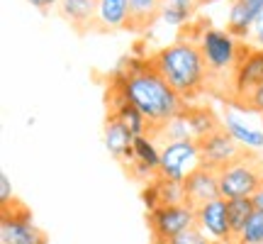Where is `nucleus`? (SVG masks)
<instances>
[{
    "instance_id": "24",
    "label": "nucleus",
    "mask_w": 263,
    "mask_h": 244,
    "mask_svg": "<svg viewBox=\"0 0 263 244\" xmlns=\"http://www.w3.org/2000/svg\"><path fill=\"white\" fill-rule=\"evenodd\" d=\"M234 244H263V210L256 207L251 220L244 225V230L236 235Z\"/></svg>"
},
{
    "instance_id": "17",
    "label": "nucleus",
    "mask_w": 263,
    "mask_h": 244,
    "mask_svg": "<svg viewBox=\"0 0 263 244\" xmlns=\"http://www.w3.org/2000/svg\"><path fill=\"white\" fill-rule=\"evenodd\" d=\"M185 120H188V127L193 132V140L200 142L205 140L207 134H212V132L222 130V117L212 110V108H207V105H195V103H188L185 105Z\"/></svg>"
},
{
    "instance_id": "13",
    "label": "nucleus",
    "mask_w": 263,
    "mask_h": 244,
    "mask_svg": "<svg viewBox=\"0 0 263 244\" xmlns=\"http://www.w3.org/2000/svg\"><path fill=\"white\" fill-rule=\"evenodd\" d=\"M103 140H105L107 151L112 154V159H117L120 164H124V169H127L129 164H134V149H132L134 134H132V130L124 125V122H120L117 117H110V115H107Z\"/></svg>"
},
{
    "instance_id": "1",
    "label": "nucleus",
    "mask_w": 263,
    "mask_h": 244,
    "mask_svg": "<svg viewBox=\"0 0 263 244\" xmlns=\"http://www.w3.org/2000/svg\"><path fill=\"white\" fill-rule=\"evenodd\" d=\"M107 91L120 93L149 120L151 134L185 110V100L154 68L151 57L127 54L110 78Z\"/></svg>"
},
{
    "instance_id": "10",
    "label": "nucleus",
    "mask_w": 263,
    "mask_h": 244,
    "mask_svg": "<svg viewBox=\"0 0 263 244\" xmlns=\"http://www.w3.org/2000/svg\"><path fill=\"white\" fill-rule=\"evenodd\" d=\"M258 83H263V49H251L249 44H241V59L236 64L234 85H232V103Z\"/></svg>"
},
{
    "instance_id": "11",
    "label": "nucleus",
    "mask_w": 263,
    "mask_h": 244,
    "mask_svg": "<svg viewBox=\"0 0 263 244\" xmlns=\"http://www.w3.org/2000/svg\"><path fill=\"white\" fill-rule=\"evenodd\" d=\"M183 190H185V203L190 207H195V210L200 205L210 203V200L222 198V190H219V171L200 166V169H195L188 179L183 181Z\"/></svg>"
},
{
    "instance_id": "29",
    "label": "nucleus",
    "mask_w": 263,
    "mask_h": 244,
    "mask_svg": "<svg viewBox=\"0 0 263 244\" xmlns=\"http://www.w3.org/2000/svg\"><path fill=\"white\" fill-rule=\"evenodd\" d=\"M251 34H254V42L258 44V49H263V15L258 18V22L254 25V32H251Z\"/></svg>"
},
{
    "instance_id": "31",
    "label": "nucleus",
    "mask_w": 263,
    "mask_h": 244,
    "mask_svg": "<svg viewBox=\"0 0 263 244\" xmlns=\"http://www.w3.org/2000/svg\"><path fill=\"white\" fill-rule=\"evenodd\" d=\"M163 3H183V5H195L193 0H163ZM195 8H197V5H195Z\"/></svg>"
},
{
    "instance_id": "19",
    "label": "nucleus",
    "mask_w": 263,
    "mask_h": 244,
    "mask_svg": "<svg viewBox=\"0 0 263 244\" xmlns=\"http://www.w3.org/2000/svg\"><path fill=\"white\" fill-rule=\"evenodd\" d=\"M163 0H129V25L127 29L134 34H144L161 18Z\"/></svg>"
},
{
    "instance_id": "20",
    "label": "nucleus",
    "mask_w": 263,
    "mask_h": 244,
    "mask_svg": "<svg viewBox=\"0 0 263 244\" xmlns=\"http://www.w3.org/2000/svg\"><path fill=\"white\" fill-rule=\"evenodd\" d=\"M132 149H134V161H141V164L151 166L154 171H159V166H161V144L154 140L151 134L134 137Z\"/></svg>"
},
{
    "instance_id": "4",
    "label": "nucleus",
    "mask_w": 263,
    "mask_h": 244,
    "mask_svg": "<svg viewBox=\"0 0 263 244\" xmlns=\"http://www.w3.org/2000/svg\"><path fill=\"white\" fill-rule=\"evenodd\" d=\"M263 186V159L246 151L244 156L219 171V190L224 200L254 198Z\"/></svg>"
},
{
    "instance_id": "21",
    "label": "nucleus",
    "mask_w": 263,
    "mask_h": 244,
    "mask_svg": "<svg viewBox=\"0 0 263 244\" xmlns=\"http://www.w3.org/2000/svg\"><path fill=\"white\" fill-rule=\"evenodd\" d=\"M227 213H229V225L234 237L244 230V225L251 220V215L256 213L254 198H234V200H227Z\"/></svg>"
},
{
    "instance_id": "26",
    "label": "nucleus",
    "mask_w": 263,
    "mask_h": 244,
    "mask_svg": "<svg viewBox=\"0 0 263 244\" xmlns=\"http://www.w3.org/2000/svg\"><path fill=\"white\" fill-rule=\"evenodd\" d=\"M163 244H215V242L207 235H202L197 227H190V230L180 232V235H176L173 239H168V242H163Z\"/></svg>"
},
{
    "instance_id": "3",
    "label": "nucleus",
    "mask_w": 263,
    "mask_h": 244,
    "mask_svg": "<svg viewBox=\"0 0 263 244\" xmlns=\"http://www.w3.org/2000/svg\"><path fill=\"white\" fill-rule=\"evenodd\" d=\"M197 42L200 47V54L205 59L207 74H210V81L212 78H222V76H232L234 78L236 64L241 59V42L229 34L227 29H217L210 27L205 22H200V32L197 37H190Z\"/></svg>"
},
{
    "instance_id": "5",
    "label": "nucleus",
    "mask_w": 263,
    "mask_h": 244,
    "mask_svg": "<svg viewBox=\"0 0 263 244\" xmlns=\"http://www.w3.org/2000/svg\"><path fill=\"white\" fill-rule=\"evenodd\" d=\"M0 244H49L47 232L34 225L32 210L17 198L0 207Z\"/></svg>"
},
{
    "instance_id": "23",
    "label": "nucleus",
    "mask_w": 263,
    "mask_h": 244,
    "mask_svg": "<svg viewBox=\"0 0 263 244\" xmlns=\"http://www.w3.org/2000/svg\"><path fill=\"white\" fill-rule=\"evenodd\" d=\"M195 5H183V3H163V10H161V20L171 25V27H183L188 25L193 15H195Z\"/></svg>"
},
{
    "instance_id": "32",
    "label": "nucleus",
    "mask_w": 263,
    "mask_h": 244,
    "mask_svg": "<svg viewBox=\"0 0 263 244\" xmlns=\"http://www.w3.org/2000/svg\"><path fill=\"white\" fill-rule=\"evenodd\" d=\"M193 3H195L197 8H200V5H207V3H215V0H193Z\"/></svg>"
},
{
    "instance_id": "14",
    "label": "nucleus",
    "mask_w": 263,
    "mask_h": 244,
    "mask_svg": "<svg viewBox=\"0 0 263 244\" xmlns=\"http://www.w3.org/2000/svg\"><path fill=\"white\" fill-rule=\"evenodd\" d=\"M141 200L146 205V213H151V210L163 207V205H180V203H185V190H183V183H176V181H171V179L156 176L154 181H149L144 186Z\"/></svg>"
},
{
    "instance_id": "12",
    "label": "nucleus",
    "mask_w": 263,
    "mask_h": 244,
    "mask_svg": "<svg viewBox=\"0 0 263 244\" xmlns=\"http://www.w3.org/2000/svg\"><path fill=\"white\" fill-rule=\"evenodd\" d=\"M263 15V0H232L227 15V32L244 39L254 32V25Z\"/></svg>"
},
{
    "instance_id": "9",
    "label": "nucleus",
    "mask_w": 263,
    "mask_h": 244,
    "mask_svg": "<svg viewBox=\"0 0 263 244\" xmlns=\"http://www.w3.org/2000/svg\"><path fill=\"white\" fill-rule=\"evenodd\" d=\"M195 213H197L195 227L202 235H207L215 244H234L236 237L232 232V225H229V213H227L224 198L210 200V203L197 207Z\"/></svg>"
},
{
    "instance_id": "15",
    "label": "nucleus",
    "mask_w": 263,
    "mask_h": 244,
    "mask_svg": "<svg viewBox=\"0 0 263 244\" xmlns=\"http://www.w3.org/2000/svg\"><path fill=\"white\" fill-rule=\"evenodd\" d=\"M98 5H100V0H61L57 12L64 22L71 25L76 34H88V32H93Z\"/></svg>"
},
{
    "instance_id": "7",
    "label": "nucleus",
    "mask_w": 263,
    "mask_h": 244,
    "mask_svg": "<svg viewBox=\"0 0 263 244\" xmlns=\"http://www.w3.org/2000/svg\"><path fill=\"white\" fill-rule=\"evenodd\" d=\"M200 166H202V161H200V147H197L195 140L161 144L159 176L176 181V183H183Z\"/></svg>"
},
{
    "instance_id": "2",
    "label": "nucleus",
    "mask_w": 263,
    "mask_h": 244,
    "mask_svg": "<svg viewBox=\"0 0 263 244\" xmlns=\"http://www.w3.org/2000/svg\"><path fill=\"white\" fill-rule=\"evenodd\" d=\"M151 64L185 103H193L210 85V74L200 47L195 39L185 34H180V39H176L173 44L151 54Z\"/></svg>"
},
{
    "instance_id": "16",
    "label": "nucleus",
    "mask_w": 263,
    "mask_h": 244,
    "mask_svg": "<svg viewBox=\"0 0 263 244\" xmlns=\"http://www.w3.org/2000/svg\"><path fill=\"white\" fill-rule=\"evenodd\" d=\"M129 25V0H100L93 22L95 34H110L127 29Z\"/></svg>"
},
{
    "instance_id": "28",
    "label": "nucleus",
    "mask_w": 263,
    "mask_h": 244,
    "mask_svg": "<svg viewBox=\"0 0 263 244\" xmlns=\"http://www.w3.org/2000/svg\"><path fill=\"white\" fill-rule=\"evenodd\" d=\"M27 3L32 5V8L47 12V10H51V8H59V3H61V0H27Z\"/></svg>"
},
{
    "instance_id": "18",
    "label": "nucleus",
    "mask_w": 263,
    "mask_h": 244,
    "mask_svg": "<svg viewBox=\"0 0 263 244\" xmlns=\"http://www.w3.org/2000/svg\"><path fill=\"white\" fill-rule=\"evenodd\" d=\"M222 127H224L232 137H234L246 151H258L263 149V130L258 127H251L246 125L234 110H227L224 117H222Z\"/></svg>"
},
{
    "instance_id": "27",
    "label": "nucleus",
    "mask_w": 263,
    "mask_h": 244,
    "mask_svg": "<svg viewBox=\"0 0 263 244\" xmlns=\"http://www.w3.org/2000/svg\"><path fill=\"white\" fill-rule=\"evenodd\" d=\"M15 200V193H12V183H10L8 173H0V207L10 205Z\"/></svg>"
},
{
    "instance_id": "6",
    "label": "nucleus",
    "mask_w": 263,
    "mask_h": 244,
    "mask_svg": "<svg viewBox=\"0 0 263 244\" xmlns=\"http://www.w3.org/2000/svg\"><path fill=\"white\" fill-rule=\"evenodd\" d=\"M146 222H149L151 232V244H163L173 239L176 235L185 232L190 227H195L197 213L195 207H190L188 203L180 205H163L146 213Z\"/></svg>"
},
{
    "instance_id": "30",
    "label": "nucleus",
    "mask_w": 263,
    "mask_h": 244,
    "mask_svg": "<svg viewBox=\"0 0 263 244\" xmlns=\"http://www.w3.org/2000/svg\"><path fill=\"white\" fill-rule=\"evenodd\" d=\"M254 205L258 207V210H263V186L258 188V193L254 196Z\"/></svg>"
},
{
    "instance_id": "25",
    "label": "nucleus",
    "mask_w": 263,
    "mask_h": 244,
    "mask_svg": "<svg viewBox=\"0 0 263 244\" xmlns=\"http://www.w3.org/2000/svg\"><path fill=\"white\" fill-rule=\"evenodd\" d=\"M234 105L244 108V110H249V113L263 115V83H258L256 88H251V91H249V93H244L241 98H236Z\"/></svg>"
},
{
    "instance_id": "22",
    "label": "nucleus",
    "mask_w": 263,
    "mask_h": 244,
    "mask_svg": "<svg viewBox=\"0 0 263 244\" xmlns=\"http://www.w3.org/2000/svg\"><path fill=\"white\" fill-rule=\"evenodd\" d=\"M154 140L159 142V144H168V142H185V140H193V132L188 127V120H185V115L180 113L178 117H173L171 122H166L163 127L151 134Z\"/></svg>"
},
{
    "instance_id": "8",
    "label": "nucleus",
    "mask_w": 263,
    "mask_h": 244,
    "mask_svg": "<svg viewBox=\"0 0 263 244\" xmlns=\"http://www.w3.org/2000/svg\"><path fill=\"white\" fill-rule=\"evenodd\" d=\"M197 147H200V161H202V166L215 169V171L227 169L229 164L239 161L246 154L244 147H241L224 127L212 132V134H207L205 140H200Z\"/></svg>"
}]
</instances>
